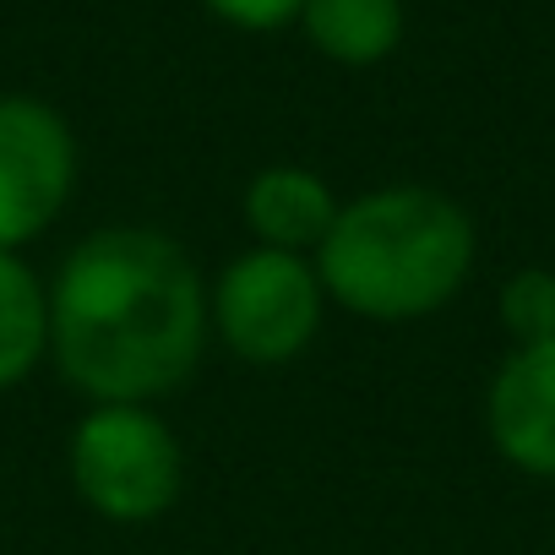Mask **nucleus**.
<instances>
[{
  "label": "nucleus",
  "mask_w": 555,
  "mask_h": 555,
  "mask_svg": "<svg viewBox=\"0 0 555 555\" xmlns=\"http://www.w3.org/2000/svg\"><path fill=\"white\" fill-rule=\"evenodd\" d=\"M44 349H50V295L17 250H0V392L28 382Z\"/></svg>",
  "instance_id": "obj_9"
},
{
  "label": "nucleus",
  "mask_w": 555,
  "mask_h": 555,
  "mask_svg": "<svg viewBox=\"0 0 555 555\" xmlns=\"http://www.w3.org/2000/svg\"><path fill=\"white\" fill-rule=\"evenodd\" d=\"M322 278L306 256L250 245L240 250L207 300V317L218 322V338L250 360V365H284L311 349L322 327Z\"/></svg>",
  "instance_id": "obj_4"
},
{
  "label": "nucleus",
  "mask_w": 555,
  "mask_h": 555,
  "mask_svg": "<svg viewBox=\"0 0 555 555\" xmlns=\"http://www.w3.org/2000/svg\"><path fill=\"white\" fill-rule=\"evenodd\" d=\"M306 39L338 66H376L403 39V0H306Z\"/></svg>",
  "instance_id": "obj_8"
},
{
  "label": "nucleus",
  "mask_w": 555,
  "mask_h": 555,
  "mask_svg": "<svg viewBox=\"0 0 555 555\" xmlns=\"http://www.w3.org/2000/svg\"><path fill=\"white\" fill-rule=\"evenodd\" d=\"M485 425L512 468L555 479V338L512 349L501 360L485 392Z\"/></svg>",
  "instance_id": "obj_6"
},
{
  "label": "nucleus",
  "mask_w": 555,
  "mask_h": 555,
  "mask_svg": "<svg viewBox=\"0 0 555 555\" xmlns=\"http://www.w3.org/2000/svg\"><path fill=\"white\" fill-rule=\"evenodd\" d=\"M207 289L158 229L88 234L50 284V354L93 403H153L196 371Z\"/></svg>",
  "instance_id": "obj_1"
},
{
  "label": "nucleus",
  "mask_w": 555,
  "mask_h": 555,
  "mask_svg": "<svg viewBox=\"0 0 555 555\" xmlns=\"http://www.w3.org/2000/svg\"><path fill=\"white\" fill-rule=\"evenodd\" d=\"M72 485L104 522H153L180 501L185 457L147 403H93L72 425Z\"/></svg>",
  "instance_id": "obj_3"
},
{
  "label": "nucleus",
  "mask_w": 555,
  "mask_h": 555,
  "mask_svg": "<svg viewBox=\"0 0 555 555\" xmlns=\"http://www.w3.org/2000/svg\"><path fill=\"white\" fill-rule=\"evenodd\" d=\"M338 207L344 202L333 196V185L300 164H272L245 185V229L256 234V245L289 256L322 250L327 229L338 223Z\"/></svg>",
  "instance_id": "obj_7"
},
{
  "label": "nucleus",
  "mask_w": 555,
  "mask_h": 555,
  "mask_svg": "<svg viewBox=\"0 0 555 555\" xmlns=\"http://www.w3.org/2000/svg\"><path fill=\"white\" fill-rule=\"evenodd\" d=\"M474 218L430 185H382L338 207L317 250L322 289L371 322H420L474 272Z\"/></svg>",
  "instance_id": "obj_2"
},
{
  "label": "nucleus",
  "mask_w": 555,
  "mask_h": 555,
  "mask_svg": "<svg viewBox=\"0 0 555 555\" xmlns=\"http://www.w3.org/2000/svg\"><path fill=\"white\" fill-rule=\"evenodd\" d=\"M212 17H223L229 28H245V34H272V28H289L306 0H202Z\"/></svg>",
  "instance_id": "obj_11"
},
{
  "label": "nucleus",
  "mask_w": 555,
  "mask_h": 555,
  "mask_svg": "<svg viewBox=\"0 0 555 555\" xmlns=\"http://www.w3.org/2000/svg\"><path fill=\"white\" fill-rule=\"evenodd\" d=\"M77 180V142L61 109L28 93L0 99V250L39 240Z\"/></svg>",
  "instance_id": "obj_5"
},
{
  "label": "nucleus",
  "mask_w": 555,
  "mask_h": 555,
  "mask_svg": "<svg viewBox=\"0 0 555 555\" xmlns=\"http://www.w3.org/2000/svg\"><path fill=\"white\" fill-rule=\"evenodd\" d=\"M501 327L512 333L517 349L555 338V272L522 267V272L506 278V289H501Z\"/></svg>",
  "instance_id": "obj_10"
}]
</instances>
